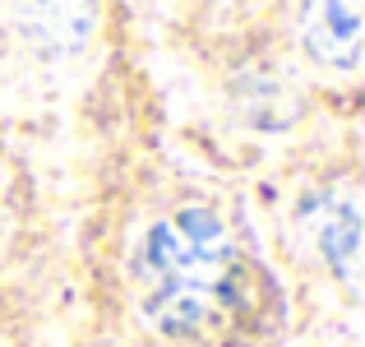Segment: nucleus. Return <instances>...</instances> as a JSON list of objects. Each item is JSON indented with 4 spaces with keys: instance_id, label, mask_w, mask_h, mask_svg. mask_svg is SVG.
<instances>
[{
    "instance_id": "obj_1",
    "label": "nucleus",
    "mask_w": 365,
    "mask_h": 347,
    "mask_svg": "<svg viewBox=\"0 0 365 347\" xmlns=\"http://www.w3.org/2000/svg\"><path fill=\"white\" fill-rule=\"evenodd\" d=\"M139 315L167 343H195L241 306V250L204 204L158 218L134 246Z\"/></svg>"
},
{
    "instance_id": "obj_2",
    "label": "nucleus",
    "mask_w": 365,
    "mask_h": 347,
    "mask_svg": "<svg viewBox=\"0 0 365 347\" xmlns=\"http://www.w3.org/2000/svg\"><path fill=\"white\" fill-rule=\"evenodd\" d=\"M361 0H305L301 42L329 70H356L361 61Z\"/></svg>"
},
{
    "instance_id": "obj_3",
    "label": "nucleus",
    "mask_w": 365,
    "mask_h": 347,
    "mask_svg": "<svg viewBox=\"0 0 365 347\" xmlns=\"http://www.w3.org/2000/svg\"><path fill=\"white\" fill-rule=\"evenodd\" d=\"M19 28L46 56H70L98 28V0H19Z\"/></svg>"
},
{
    "instance_id": "obj_4",
    "label": "nucleus",
    "mask_w": 365,
    "mask_h": 347,
    "mask_svg": "<svg viewBox=\"0 0 365 347\" xmlns=\"http://www.w3.org/2000/svg\"><path fill=\"white\" fill-rule=\"evenodd\" d=\"M310 236L319 246V255L329 259V268L356 292L361 273V208L351 195H329L324 204L310 208Z\"/></svg>"
}]
</instances>
